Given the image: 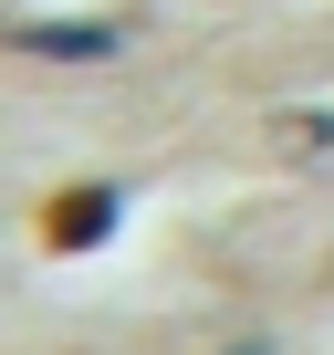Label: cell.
I'll use <instances>...</instances> for the list:
<instances>
[{"label": "cell", "mask_w": 334, "mask_h": 355, "mask_svg": "<svg viewBox=\"0 0 334 355\" xmlns=\"http://www.w3.org/2000/svg\"><path fill=\"white\" fill-rule=\"evenodd\" d=\"M105 220H115V189H63V199L42 209V241H53V251H94Z\"/></svg>", "instance_id": "1"}, {"label": "cell", "mask_w": 334, "mask_h": 355, "mask_svg": "<svg viewBox=\"0 0 334 355\" xmlns=\"http://www.w3.org/2000/svg\"><path fill=\"white\" fill-rule=\"evenodd\" d=\"M105 42H115L105 21H32L21 32V53H105Z\"/></svg>", "instance_id": "2"}]
</instances>
